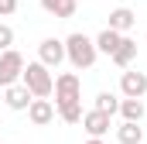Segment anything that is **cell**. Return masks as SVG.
<instances>
[{
  "instance_id": "cell-1",
  "label": "cell",
  "mask_w": 147,
  "mask_h": 144,
  "mask_svg": "<svg viewBox=\"0 0 147 144\" xmlns=\"http://www.w3.org/2000/svg\"><path fill=\"white\" fill-rule=\"evenodd\" d=\"M96 41L92 38H86L82 31H75V35L65 38V58L72 62V69H92L96 65Z\"/></svg>"
},
{
  "instance_id": "cell-2",
  "label": "cell",
  "mask_w": 147,
  "mask_h": 144,
  "mask_svg": "<svg viewBox=\"0 0 147 144\" xmlns=\"http://www.w3.org/2000/svg\"><path fill=\"white\" fill-rule=\"evenodd\" d=\"M21 82L31 89V96H51V89H55L51 69H48L45 62H28L24 72H21Z\"/></svg>"
},
{
  "instance_id": "cell-3",
  "label": "cell",
  "mask_w": 147,
  "mask_h": 144,
  "mask_svg": "<svg viewBox=\"0 0 147 144\" xmlns=\"http://www.w3.org/2000/svg\"><path fill=\"white\" fill-rule=\"evenodd\" d=\"M21 72H24V55L7 48L0 52V86H10V82H21Z\"/></svg>"
},
{
  "instance_id": "cell-4",
  "label": "cell",
  "mask_w": 147,
  "mask_h": 144,
  "mask_svg": "<svg viewBox=\"0 0 147 144\" xmlns=\"http://www.w3.org/2000/svg\"><path fill=\"white\" fill-rule=\"evenodd\" d=\"M55 103H69V100H82V79L75 72H62L55 79Z\"/></svg>"
},
{
  "instance_id": "cell-5",
  "label": "cell",
  "mask_w": 147,
  "mask_h": 144,
  "mask_svg": "<svg viewBox=\"0 0 147 144\" xmlns=\"http://www.w3.org/2000/svg\"><path fill=\"white\" fill-rule=\"evenodd\" d=\"M38 62H45L48 69H58V65L65 62V41H58V38H45V41L38 45Z\"/></svg>"
},
{
  "instance_id": "cell-6",
  "label": "cell",
  "mask_w": 147,
  "mask_h": 144,
  "mask_svg": "<svg viewBox=\"0 0 147 144\" xmlns=\"http://www.w3.org/2000/svg\"><path fill=\"white\" fill-rule=\"evenodd\" d=\"M79 124L86 127V134H89V137H103V134L113 127V117L92 107V110H86V113H82V120H79Z\"/></svg>"
},
{
  "instance_id": "cell-7",
  "label": "cell",
  "mask_w": 147,
  "mask_h": 144,
  "mask_svg": "<svg viewBox=\"0 0 147 144\" xmlns=\"http://www.w3.org/2000/svg\"><path fill=\"white\" fill-rule=\"evenodd\" d=\"M28 117H31L34 127H48V124L55 120V107H51V100H48V96H34L31 107H28Z\"/></svg>"
},
{
  "instance_id": "cell-8",
  "label": "cell",
  "mask_w": 147,
  "mask_h": 144,
  "mask_svg": "<svg viewBox=\"0 0 147 144\" xmlns=\"http://www.w3.org/2000/svg\"><path fill=\"white\" fill-rule=\"evenodd\" d=\"M31 100H34V96H31V89H28L24 82H10V86H3V103H7L10 110H28Z\"/></svg>"
},
{
  "instance_id": "cell-9",
  "label": "cell",
  "mask_w": 147,
  "mask_h": 144,
  "mask_svg": "<svg viewBox=\"0 0 147 144\" xmlns=\"http://www.w3.org/2000/svg\"><path fill=\"white\" fill-rule=\"evenodd\" d=\"M120 93H123V96H147V75L127 69L120 75Z\"/></svg>"
},
{
  "instance_id": "cell-10",
  "label": "cell",
  "mask_w": 147,
  "mask_h": 144,
  "mask_svg": "<svg viewBox=\"0 0 147 144\" xmlns=\"http://www.w3.org/2000/svg\"><path fill=\"white\" fill-rule=\"evenodd\" d=\"M41 7H45V14H51L58 21H69L79 10V0H41Z\"/></svg>"
},
{
  "instance_id": "cell-11",
  "label": "cell",
  "mask_w": 147,
  "mask_h": 144,
  "mask_svg": "<svg viewBox=\"0 0 147 144\" xmlns=\"http://www.w3.org/2000/svg\"><path fill=\"white\" fill-rule=\"evenodd\" d=\"M110 58L120 65V69H130L134 58H137V41H134V38H120V45H116V52H113Z\"/></svg>"
},
{
  "instance_id": "cell-12",
  "label": "cell",
  "mask_w": 147,
  "mask_h": 144,
  "mask_svg": "<svg viewBox=\"0 0 147 144\" xmlns=\"http://www.w3.org/2000/svg\"><path fill=\"white\" fill-rule=\"evenodd\" d=\"M134 24H137V14H134L130 7H113L110 10V24H106V28H113V31L123 35V31H130Z\"/></svg>"
},
{
  "instance_id": "cell-13",
  "label": "cell",
  "mask_w": 147,
  "mask_h": 144,
  "mask_svg": "<svg viewBox=\"0 0 147 144\" xmlns=\"http://www.w3.org/2000/svg\"><path fill=\"white\" fill-rule=\"evenodd\" d=\"M116 141L120 144H144V127L140 120H123L116 127Z\"/></svg>"
},
{
  "instance_id": "cell-14",
  "label": "cell",
  "mask_w": 147,
  "mask_h": 144,
  "mask_svg": "<svg viewBox=\"0 0 147 144\" xmlns=\"http://www.w3.org/2000/svg\"><path fill=\"white\" fill-rule=\"evenodd\" d=\"M116 113H123V120H144V113H147L144 96H123Z\"/></svg>"
},
{
  "instance_id": "cell-15",
  "label": "cell",
  "mask_w": 147,
  "mask_h": 144,
  "mask_svg": "<svg viewBox=\"0 0 147 144\" xmlns=\"http://www.w3.org/2000/svg\"><path fill=\"white\" fill-rule=\"evenodd\" d=\"M120 31H113V28H103V31H99V35H96V52H99V55H113V52H116V45H120Z\"/></svg>"
},
{
  "instance_id": "cell-16",
  "label": "cell",
  "mask_w": 147,
  "mask_h": 144,
  "mask_svg": "<svg viewBox=\"0 0 147 144\" xmlns=\"http://www.w3.org/2000/svg\"><path fill=\"white\" fill-rule=\"evenodd\" d=\"M58 110V117L65 120V124H79L82 120V100H69V103H55Z\"/></svg>"
},
{
  "instance_id": "cell-17",
  "label": "cell",
  "mask_w": 147,
  "mask_h": 144,
  "mask_svg": "<svg viewBox=\"0 0 147 144\" xmlns=\"http://www.w3.org/2000/svg\"><path fill=\"white\" fill-rule=\"evenodd\" d=\"M96 110H103V113H116V110H120V100H116V96H113V93H99V96H96Z\"/></svg>"
},
{
  "instance_id": "cell-18",
  "label": "cell",
  "mask_w": 147,
  "mask_h": 144,
  "mask_svg": "<svg viewBox=\"0 0 147 144\" xmlns=\"http://www.w3.org/2000/svg\"><path fill=\"white\" fill-rule=\"evenodd\" d=\"M14 48V28L10 24H0V52Z\"/></svg>"
},
{
  "instance_id": "cell-19",
  "label": "cell",
  "mask_w": 147,
  "mask_h": 144,
  "mask_svg": "<svg viewBox=\"0 0 147 144\" xmlns=\"http://www.w3.org/2000/svg\"><path fill=\"white\" fill-rule=\"evenodd\" d=\"M17 10V0H0V17H10Z\"/></svg>"
},
{
  "instance_id": "cell-20",
  "label": "cell",
  "mask_w": 147,
  "mask_h": 144,
  "mask_svg": "<svg viewBox=\"0 0 147 144\" xmlns=\"http://www.w3.org/2000/svg\"><path fill=\"white\" fill-rule=\"evenodd\" d=\"M86 144H103V137H89V141H86Z\"/></svg>"
},
{
  "instance_id": "cell-21",
  "label": "cell",
  "mask_w": 147,
  "mask_h": 144,
  "mask_svg": "<svg viewBox=\"0 0 147 144\" xmlns=\"http://www.w3.org/2000/svg\"><path fill=\"white\" fill-rule=\"evenodd\" d=\"M144 45H147V38H144Z\"/></svg>"
}]
</instances>
